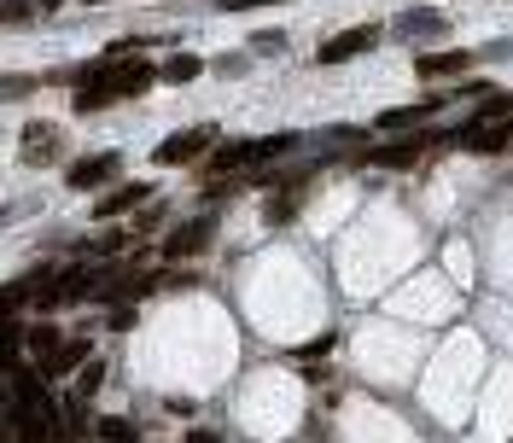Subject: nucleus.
I'll use <instances>...</instances> for the list:
<instances>
[{
  "label": "nucleus",
  "mask_w": 513,
  "mask_h": 443,
  "mask_svg": "<svg viewBox=\"0 0 513 443\" xmlns=\"http://www.w3.org/2000/svg\"><path fill=\"white\" fill-rule=\"evenodd\" d=\"M18 158H24L30 170H47V164L59 158V129H53V123H30V129H24V146H18Z\"/></svg>",
  "instance_id": "obj_4"
},
{
  "label": "nucleus",
  "mask_w": 513,
  "mask_h": 443,
  "mask_svg": "<svg viewBox=\"0 0 513 443\" xmlns=\"http://www.w3.org/2000/svg\"><path fill=\"white\" fill-rule=\"evenodd\" d=\"M82 362H88V339H65L53 356H41V362H35V374H41V379H70Z\"/></svg>",
  "instance_id": "obj_7"
},
{
  "label": "nucleus",
  "mask_w": 513,
  "mask_h": 443,
  "mask_svg": "<svg viewBox=\"0 0 513 443\" xmlns=\"http://www.w3.org/2000/svg\"><path fill=\"white\" fill-rule=\"evenodd\" d=\"M100 385H105V362H94V356H88V362H82V379H76V403H88Z\"/></svg>",
  "instance_id": "obj_21"
},
{
  "label": "nucleus",
  "mask_w": 513,
  "mask_h": 443,
  "mask_svg": "<svg viewBox=\"0 0 513 443\" xmlns=\"http://www.w3.org/2000/svg\"><path fill=\"white\" fill-rule=\"evenodd\" d=\"M298 205H304V193H298V187H286L280 199H269V222H292V216H298Z\"/></svg>",
  "instance_id": "obj_22"
},
{
  "label": "nucleus",
  "mask_w": 513,
  "mask_h": 443,
  "mask_svg": "<svg viewBox=\"0 0 513 443\" xmlns=\"http://www.w3.org/2000/svg\"><path fill=\"white\" fill-rule=\"evenodd\" d=\"M216 129H210V123H193V129H181V135H170L164 140V146H158V152H152V164H158V170H175V164H193V158H205L210 146H216Z\"/></svg>",
  "instance_id": "obj_1"
},
{
  "label": "nucleus",
  "mask_w": 513,
  "mask_h": 443,
  "mask_svg": "<svg viewBox=\"0 0 513 443\" xmlns=\"http://www.w3.org/2000/svg\"><path fill=\"white\" fill-rule=\"evenodd\" d=\"M152 82H158V65H146V59H123V65H117V88H123V100H140Z\"/></svg>",
  "instance_id": "obj_13"
},
{
  "label": "nucleus",
  "mask_w": 513,
  "mask_h": 443,
  "mask_svg": "<svg viewBox=\"0 0 513 443\" xmlns=\"http://www.w3.org/2000/svg\"><path fill=\"white\" fill-rule=\"evenodd\" d=\"M397 35H444V12H403Z\"/></svg>",
  "instance_id": "obj_15"
},
{
  "label": "nucleus",
  "mask_w": 513,
  "mask_h": 443,
  "mask_svg": "<svg viewBox=\"0 0 513 443\" xmlns=\"http://www.w3.org/2000/svg\"><path fill=\"white\" fill-rule=\"evenodd\" d=\"M210 239H216V216H187V222L164 239V257H170V263H187V257L210 251Z\"/></svg>",
  "instance_id": "obj_2"
},
{
  "label": "nucleus",
  "mask_w": 513,
  "mask_h": 443,
  "mask_svg": "<svg viewBox=\"0 0 513 443\" xmlns=\"http://www.w3.org/2000/svg\"><path fill=\"white\" fill-rule=\"evenodd\" d=\"M146 199H152V187H146V181H123L117 193H100V199H94V216H100V222H111V216H123V210L146 205Z\"/></svg>",
  "instance_id": "obj_8"
},
{
  "label": "nucleus",
  "mask_w": 513,
  "mask_h": 443,
  "mask_svg": "<svg viewBox=\"0 0 513 443\" xmlns=\"http://www.w3.org/2000/svg\"><path fill=\"white\" fill-rule=\"evenodd\" d=\"M251 6H280V0H222V12H251Z\"/></svg>",
  "instance_id": "obj_26"
},
{
  "label": "nucleus",
  "mask_w": 513,
  "mask_h": 443,
  "mask_svg": "<svg viewBox=\"0 0 513 443\" xmlns=\"http://www.w3.org/2000/svg\"><path fill=\"white\" fill-rule=\"evenodd\" d=\"M187 443H222V438H216V432H193Z\"/></svg>",
  "instance_id": "obj_27"
},
{
  "label": "nucleus",
  "mask_w": 513,
  "mask_h": 443,
  "mask_svg": "<svg viewBox=\"0 0 513 443\" xmlns=\"http://www.w3.org/2000/svg\"><path fill=\"white\" fill-rule=\"evenodd\" d=\"M455 146H461V152H479V158H496V152L513 146V117L508 123H479V117H473V123L455 135Z\"/></svg>",
  "instance_id": "obj_3"
},
{
  "label": "nucleus",
  "mask_w": 513,
  "mask_h": 443,
  "mask_svg": "<svg viewBox=\"0 0 513 443\" xmlns=\"http://www.w3.org/2000/svg\"><path fill=\"white\" fill-rule=\"evenodd\" d=\"M24 344H30V350H35V362H41V356H53V350H59V344H65V333H59V327H47V321H41V327H30V333H24Z\"/></svg>",
  "instance_id": "obj_18"
},
{
  "label": "nucleus",
  "mask_w": 513,
  "mask_h": 443,
  "mask_svg": "<svg viewBox=\"0 0 513 443\" xmlns=\"http://www.w3.org/2000/svg\"><path fill=\"white\" fill-rule=\"evenodd\" d=\"M432 140H438V135H414V140H397V146H374L368 158H374L379 170H409V164L426 152V146H432Z\"/></svg>",
  "instance_id": "obj_10"
},
{
  "label": "nucleus",
  "mask_w": 513,
  "mask_h": 443,
  "mask_svg": "<svg viewBox=\"0 0 513 443\" xmlns=\"http://www.w3.org/2000/svg\"><path fill=\"white\" fill-rule=\"evenodd\" d=\"M438 105H444V94H432V100H420V105H391V111H379V129H385V135H403L414 123H426Z\"/></svg>",
  "instance_id": "obj_9"
},
{
  "label": "nucleus",
  "mask_w": 513,
  "mask_h": 443,
  "mask_svg": "<svg viewBox=\"0 0 513 443\" xmlns=\"http://www.w3.org/2000/svg\"><path fill=\"white\" fill-rule=\"evenodd\" d=\"M199 70H205V59H199V53H175L170 65H164V82H193Z\"/></svg>",
  "instance_id": "obj_20"
},
{
  "label": "nucleus",
  "mask_w": 513,
  "mask_h": 443,
  "mask_svg": "<svg viewBox=\"0 0 513 443\" xmlns=\"http://www.w3.org/2000/svg\"><path fill=\"white\" fill-rule=\"evenodd\" d=\"M18 350H24V327H0V379H18Z\"/></svg>",
  "instance_id": "obj_14"
},
{
  "label": "nucleus",
  "mask_w": 513,
  "mask_h": 443,
  "mask_svg": "<svg viewBox=\"0 0 513 443\" xmlns=\"http://www.w3.org/2000/svg\"><path fill=\"white\" fill-rule=\"evenodd\" d=\"M240 187H251V181H240V175H216V181L199 187V199H205V205H222V199H234Z\"/></svg>",
  "instance_id": "obj_19"
},
{
  "label": "nucleus",
  "mask_w": 513,
  "mask_h": 443,
  "mask_svg": "<svg viewBox=\"0 0 513 443\" xmlns=\"http://www.w3.org/2000/svg\"><path fill=\"white\" fill-rule=\"evenodd\" d=\"M24 94H35V76H30V70H0V105H6V100H24Z\"/></svg>",
  "instance_id": "obj_17"
},
{
  "label": "nucleus",
  "mask_w": 513,
  "mask_h": 443,
  "mask_svg": "<svg viewBox=\"0 0 513 443\" xmlns=\"http://www.w3.org/2000/svg\"><path fill=\"white\" fill-rule=\"evenodd\" d=\"M379 41V30L374 24H356V30H339L327 47H321V65H344V59H356V53H368Z\"/></svg>",
  "instance_id": "obj_5"
},
{
  "label": "nucleus",
  "mask_w": 513,
  "mask_h": 443,
  "mask_svg": "<svg viewBox=\"0 0 513 443\" xmlns=\"http://www.w3.org/2000/svg\"><path fill=\"white\" fill-rule=\"evenodd\" d=\"M467 94L479 100V123H508L513 117V94L508 88H484V82H473Z\"/></svg>",
  "instance_id": "obj_12"
},
{
  "label": "nucleus",
  "mask_w": 513,
  "mask_h": 443,
  "mask_svg": "<svg viewBox=\"0 0 513 443\" xmlns=\"http://www.w3.org/2000/svg\"><path fill=\"white\" fill-rule=\"evenodd\" d=\"M245 47H251V53H263V59H274V53H286V35H280V30H263V35H251Z\"/></svg>",
  "instance_id": "obj_24"
},
{
  "label": "nucleus",
  "mask_w": 513,
  "mask_h": 443,
  "mask_svg": "<svg viewBox=\"0 0 513 443\" xmlns=\"http://www.w3.org/2000/svg\"><path fill=\"white\" fill-rule=\"evenodd\" d=\"M30 292H35V274H18L12 286H0V327H6V315H12V309H24Z\"/></svg>",
  "instance_id": "obj_16"
},
{
  "label": "nucleus",
  "mask_w": 513,
  "mask_h": 443,
  "mask_svg": "<svg viewBox=\"0 0 513 443\" xmlns=\"http://www.w3.org/2000/svg\"><path fill=\"white\" fill-rule=\"evenodd\" d=\"M100 443H140L135 420H100Z\"/></svg>",
  "instance_id": "obj_23"
},
{
  "label": "nucleus",
  "mask_w": 513,
  "mask_h": 443,
  "mask_svg": "<svg viewBox=\"0 0 513 443\" xmlns=\"http://www.w3.org/2000/svg\"><path fill=\"white\" fill-rule=\"evenodd\" d=\"M105 327H111V333H123V327H135V304H111V315H105Z\"/></svg>",
  "instance_id": "obj_25"
},
{
  "label": "nucleus",
  "mask_w": 513,
  "mask_h": 443,
  "mask_svg": "<svg viewBox=\"0 0 513 443\" xmlns=\"http://www.w3.org/2000/svg\"><path fill=\"white\" fill-rule=\"evenodd\" d=\"M414 70H420L426 82H438V76H467V70H473V53H420Z\"/></svg>",
  "instance_id": "obj_11"
},
{
  "label": "nucleus",
  "mask_w": 513,
  "mask_h": 443,
  "mask_svg": "<svg viewBox=\"0 0 513 443\" xmlns=\"http://www.w3.org/2000/svg\"><path fill=\"white\" fill-rule=\"evenodd\" d=\"M111 175H123V152H88L82 164H70V187H100Z\"/></svg>",
  "instance_id": "obj_6"
}]
</instances>
